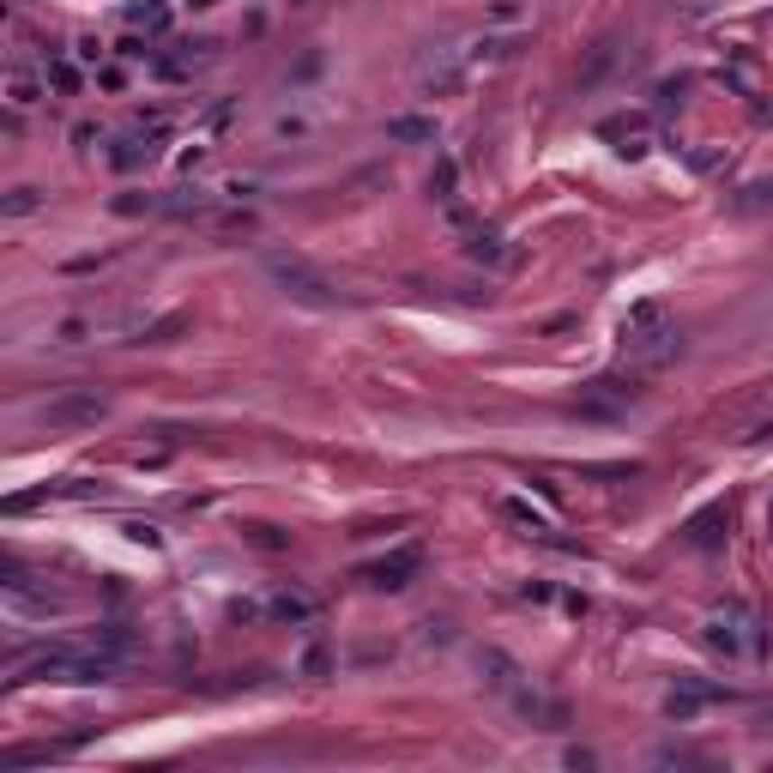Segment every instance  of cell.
Wrapping results in <instances>:
<instances>
[{
    "instance_id": "cell-1",
    "label": "cell",
    "mask_w": 773,
    "mask_h": 773,
    "mask_svg": "<svg viewBox=\"0 0 773 773\" xmlns=\"http://www.w3.org/2000/svg\"><path fill=\"white\" fill-rule=\"evenodd\" d=\"M707 647L725 652V659H768V623L750 611V605H737V598H725L719 611L707 616Z\"/></svg>"
},
{
    "instance_id": "cell-2",
    "label": "cell",
    "mask_w": 773,
    "mask_h": 773,
    "mask_svg": "<svg viewBox=\"0 0 773 773\" xmlns=\"http://www.w3.org/2000/svg\"><path fill=\"white\" fill-rule=\"evenodd\" d=\"M266 272H272V285L285 290L290 303H303V308H339V290L326 285L308 260H296V254H266Z\"/></svg>"
},
{
    "instance_id": "cell-3",
    "label": "cell",
    "mask_w": 773,
    "mask_h": 773,
    "mask_svg": "<svg viewBox=\"0 0 773 773\" xmlns=\"http://www.w3.org/2000/svg\"><path fill=\"white\" fill-rule=\"evenodd\" d=\"M477 671H484V683H489V695H496V701H508L514 713L538 719V689H532V677L520 671L502 647H484V652H477Z\"/></svg>"
},
{
    "instance_id": "cell-4",
    "label": "cell",
    "mask_w": 773,
    "mask_h": 773,
    "mask_svg": "<svg viewBox=\"0 0 773 773\" xmlns=\"http://www.w3.org/2000/svg\"><path fill=\"white\" fill-rule=\"evenodd\" d=\"M417 568H423V550L417 544H399V550H386L381 562H363L357 568V580L375 592H405L411 580H417Z\"/></svg>"
},
{
    "instance_id": "cell-5",
    "label": "cell",
    "mask_w": 773,
    "mask_h": 773,
    "mask_svg": "<svg viewBox=\"0 0 773 773\" xmlns=\"http://www.w3.org/2000/svg\"><path fill=\"white\" fill-rule=\"evenodd\" d=\"M623 350H629V363H634V368H665V363H677V350H683V332L659 321L652 332H634V339H623Z\"/></svg>"
},
{
    "instance_id": "cell-6",
    "label": "cell",
    "mask_w": 773,
    "mask_h": 773,
    "mask_svg": "<svg viewBox=\"0 0 773 773\" xmlns=\"http://www.w3.org/2000/svg\"><path fill=\"white\" fill-rule=\"evenodd\" d=\"M103 393H55L49 405H42V423L49 429H85V423H97L103 417Z\"/></svg>"
},
{
    "instance_id": "cell-7",
    "label": "cell",
    "mask_w": 773,
    "mask_h": 773,
    "mask_svg": "<svg viewBox=\"0 0 773 773\" xmlns=\"http://www.w3.org/2000/svg\"><path fill=\"white\" fill-rule=\"evenodd\" d=\"M466 254L477 266H496V272H508V266L520 260V254L508 248V236H502V230H489V224H471L466 230Z\"/></svg>"
},
{
    "instance_id": "cell-8",
    "label": "cell",
    "mask_w": 773,
    "mask_h": 773,
    "mask_svg": "<svg viewBox=\"0 0 773 773\" xmlns=\"http://www.w3.org/2000/svg\"><path fill=\"white\" fill-rule=\"evenodd\" d=\"M725 532H732V502H713V508H701L689 526H683V538H689L695 550H719Z\"/></svg>"
},
{
    "instance_id": "cell-9",
    "label": "cell",
    "mask_w": 773,
    "mask_h": 773,
    "mask_svg": "<svg viewBox=\"0 0 773 773\" xmlns=\"http://www.w3.org/2000/svg\"><path fill=\"white\" fill-rule=\"evenodd\" d=\"M719 695H725L719 683H677V689L665 695V719H677V725H689L695 713L707 707V701H719Z\"/></svg>"
},
{
    "instance_id": "cell-10",
    "label": "cell",
    "mask_w": 773,
    "mask_h": 773,
    "mask_svg": "<svg viewBox=\"0 0 773 773\" xmlns=\"http://www.w3.org/2000/svg\"><path fill=\"white\" fill-rule=\"evenodd\" d=\"M314 611H321V605H314L308 592H272V598H266V616H272V623H314Z\"/></svg>"
},
{
    "instance_id": "cell-11",
    "label": "cell",
    "mask_w": 773,
    "mask_h": 773,
    "mask_svg": "<svg viewBox=\"0 0 773 773\" xmlns=\"http://www.w3.org/2000/svg\"><path fill=\"white\" fill-rule=\"evenodd\" d=\"M605 140H616V151H623V158H647V115L605 122Z\"/></svg>"
},
{
    "instance_id": "cell-12",
    "label": "cell",
    "mask_w": 773,
    "mask_h": 773,
    "mask_svg": "<svg viewBox=\"0 0 773 773\" xmlns=\"http://www.w3.org/2000/svg\"><path fill=\"white\" fill-rule=\"evenodd\" d=\"M127 24L145 31V37H158L163 24H169V6H163V0H133V6H127Z\"/></svg>"
},
{
    "instance_id": "cell-13",
    "label": "cell",
    "mask_w": 773,
    "mask_h": 773,
    "mask_svg": "<svg viewBox=\"0 0 773 773\" xmlns=\"http://www.w3.org/2000/svg\"><path fill=\"white\" fill-rule=\"evenodd\" d=\"M502 514H508L514 526H526L532 538H550V520L538 508H532V502H520V496H508V502H502Z\"/></svg>"
},
{
    "instance_id": "cell-14",
    "label": "cell",
    "mask_w": 773,
    "mask_h": 773,
    "mask_svg": "<svg viewBox=\"0 0 773 773\" xmlns=\"http://www.w3.org/2000/svg\"><path fill=\"white\" fill-rule=\"evenodd\" d=\"M42 85H49L55 97H79V67L55 55V61H49V73H42Z\"/></svg>"
},
{
    "instance_id": "cell-15",
    "label": "cell",
    "mask_w": 773,
    "mask_h": 773,
    "mask_svg": "<svg viewBox=\"0 0 773 773\" xmlns=\"http://www.w3.org/2000/svg\"><path fill=\"white\" fill-rule=\"evenodd\" d=\"M386 140H405V145L435 140V122L429 115H399V122H386Z\"/></svg>"
},
{
    "instance_id": "cell-16",
    "label": "cell",
    "mask_w": 773,
    "mask_h": 773,
    "mask_svg": "<svg viewBox=\"0 0 773 773\" xmlns=\"http://www.w3.org/2000/svg\"><path fill=\"white\" fill-rule=\"evenodd\" d=\"M296 671L314 677V683H321V677H332V647H326V641H308L303 659H296Z\"/></svg>"
},
{
    "instance_id": "cell-17",
    "label": "cell",
    "mask_w": 773,
    "mask_h": 773,
    "mask_svg": "<svg viewBox=\"0 0 773 773\" xmlns=\"http://www.w3.org/2000/svg\"><path fill=\"white\" fill-rule=\"evenodd\" d=\"M212 205V194H200V187H176L169 200H163V212H176V218H194V212H205Z\"/></svg>"
},
{
    "instance_id": "cell-18",
    "label": "cell",
    "mask_w": 773,
    "mask_h": 773,
    "mask_svg": "<svg viewBox=\"0 0 773 773\" xmlns=\"http://www.w3.org/2000/svg\"><path fill=\"white\" fill-rule=\"evenodd\" d=\"M42 91H49V85H37L31 73H13V79H6V103H13V109H31Z\"/></svg>"
},
{
    "instance_id": "cell-19",
    "label": "cell",
    "mask_w": 773,
    "mask_h": 773,
    "mask_svg": "<svg viewBox=\"0 0 773 773\" xmlns=\"http://www.w3.org/2000/svg\"><path fill=\"white\" fill-rule=\"evenodd\" d=\"M659 321H665V314H659V303H634V308H629V321H623V339H634V332H652Z\"/></svg>"
},
{
    "instance_id": "cell-20",
    "label": "cell",
    "mask_w": 773,
    "mask_h": 773,
    "mask_svg": "<svg viewBox=\"0 0 773 773\" xmlns=\"http://www.w3.org/2000/svg\"><path fill=\"white\" fill-rule=\"evenodd\" d=\"M453 182H459V169H453V158H441L435 176H429V194H435V200H453Z\"/></svg>"
},
{
    "instance_id": "cell-21",
    "label": "cell",
    "mask_w": 773,
    "mask_h": 773,
    "mask_svg": "<svg viewBox=\"0 0 773 773\" xmlns=\"http://www.w3.org/2000/svg\"><path fill=\"white\" fill-rule=\"evenodd\" d=\"M683 91H689V79L677 73V79H659V91H652V97H659V109H683Z\"/></svg>"
},
{
    "instance_id": "cell-22",
    "label": "cell",
    "mask_w": 773,
    "mask_h": 773,
    "mask_svg": "<svg viewBox=\"0 0 773 773\" xmlns=\"http://www.w3.org/2000/svg\"><path fill=\"white\" fill-rule=\"evenodd\" d=\"M145 158H151V140H145V145H140V140H122V151H115V169H140Z\"/></svg>"
},
{
    "instance_id": "cell-23",
    "label": "cell",
    "mask_w": 773,
    "mask_h": 773,
    "mask_svg": "<svg viewBox=\"0 0 773 773\" xmlns=\"http://www.w3.org/2000/svg\"><path fill=\"white\" fill-rule=\"evenodd\" d=\"M6 212H13V218L37 212V187H13V194H6Z\"/></svg>"
},
{
    "instance_id": "cell-24",
    "label": "cell",
    "mask_w": 773,
    "mask_h": 773,
    "mask_svg": "<svg viewBox=\"0 0 773 773\" xmlns=\"http://www.w3.org/2000/svg\"><path fill=\"white\" fill-rule=\"evenodd\" d=\"M122 532L133 538V544H145V550H158V544H163V538H158V526H145V520H127Z\"/></svg>"
},
{
    "instance_id": "cell-25",
    "label": "cell",
    "mask_w": 773,
    "mask_h": 773,
    "mask_svg": "<svg viewBox=\"0 0 773 773\" xmlns=\"http://www.w3.org/2000/svg\"><path fill=\"white\" fill-rule=\"evenodd\" d=\"M115 55H122V61H145V55H151V42L133 31V37H122V49H115Z\"/></svg>"
},
{
    "instance_id": "cell-26",
    "label": "cell",
    "mask_w": 773,
    "mask_h": 773,
    "mask_svg": "<svg viewBox=\"0 0 773 773\" xmlns=\"http://www.w3.org/2000/svg\"><path fill=\"white\" fill-rule=\"evenodd\" d=\"M248 538H254V544H260V550H278V544H285V538H278V532H272V526H248Z\"/></svg>"
},
{
    "instance_id": "cell-27",
    "label": "cell",
    "mask_w": 773,
    "mask_h": 773,
    "mask_svg": "<svg viewBox=\"0 0 773 773\" xmlns=\"http://www.w3.org/2000/svg\"><path fill=\"white\" fill-rule=\"evenodd\" d=\"M73 55H79V61H103V42H97V37H85L79 49H73Z\"/></svg>"
},
{
    "instance_id": "cell-28",
    "label": "cell",
    "mask_w": 773,
    "mask_h": 773,
    "mask_svg": "<svg viewBox=\"0 0 773 773\" xmlns=\"http://www.w3.org/2000/svg\"><path fill=\"white\" fill-rule=\"evenodd\" d=\"M224 230H254V212H224Z\"/></svg>"
},
{
    "instance_id": "cell-29",
    "label": "cell",
    "mask_w": 773,
    "mask_h": 773,
    "mask_svg": "<svg viewBox=\"0 0 773 773\" xmlns=\"http://www.w3.org/2000/svg\"><path fill=\"white\" fill-rule=\"evenodd\" d=\"M85 339V321H61V345H79Z\"/></svg>"
},
{
    "instance_id": "cell-30",
    "label": "cell",
    "mask_w": 773,
    "mask_h": 773,
    "mask_svg": "<svg viewBox=\"0 0 773 773\" xmlns=\"http://www.w3.org/2000/svg\"><path fill=\"white\" fill-rule=\"evenodd\" d=\"M768 435H773V411H768V417H761V423L750 429V441H768Z\"/></svg>"
},
{
    "instance_id": "cell-31",
    "label": "cell",
    "mask_w": 773,
    "mask_h": 773,
    "mask_svg": "<svg viewBox=\"0 0 773 773\" xmlns=\"http://www.w3.org/2000/svg\"><path fill=\"white\" fill-rule=\"evenodd\" d=\"M768 526H773V508H768Z\"/></svg>"
}]
</instances>
